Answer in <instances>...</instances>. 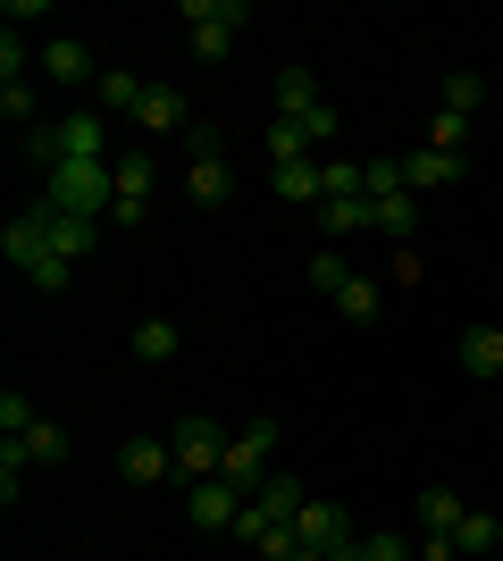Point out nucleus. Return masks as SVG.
Masks as SVG:
<instances>
[{
    "label": "nucleus",
    "instance_id": "f257e3e1",
    "mask_svg": "<svg viewBox=\"0 0 503 561\" xmlns=\"http://www.w3.org/2000/svg\"><path fill=\"white\" fill-rule=\"evenodd\" d=\"M43 202L50 210H76V218H110V160H59L43 168Z\"/></svg>",
    "mask_w": 503,
    "mask_h": 561
},
{
    "label": "nucleus",
    "instance_id": "f03ea898",
    "mask_svg": "<svg viewBox=\"0 0 503 561\" xmlns=\"http://www.w3.org/2000/svg\"><path fill=\"white\" fill-rule=\"evenodd\" d=\"M0 252H9V268H18L25 285H43V294H68V285H76V268H59V260H50V243H43V218H34V210H18V218H9Z\"/></svg>",
    "mask_w": 503,
    "mask_h": 561
},
{
    "label": "nucleus",
    "instance_id": "7ed1b4c3",
    "mask_svg": "<svg viewBox=\"0 0 503 561\" xmlns=\"http://www.w3.org/2000/svg\"><path fill=\"white\" fill-rule=\"evenodd\" d=\"M34 160H43V168H59V160H110V117H101V110H68L59 126L34 135Z\"/></svg>",
    "mask_w": 503,
    "mask_h": 561
},
{
    "label": "nucleus",
    "instance_id": "20e7f679",
    "mask_svg": "<svg viewBox=\"0 0 503 561\" xmlns=\"http://www.w3.org/2000/svg\"><path fill=\"white\" fill-rule=\"evenodd\" d=\"M268 453H277V420H243L236 427V445H227V461H218V478L236 494H261L277 469H268Z\"/></svg>",
    "mask_w": 503,
    "mask_h": 561
},
{
    "label": "nucleus",
    "instance_id": "39448f33",
    "mask_svg": "<svg viewBox=\"0 0 503 561\" xmlns=\"http://www.w3.org/2000/svg\"><path fill=\"white\" fill-rule=\"evenodd\" d=\"M168 445H176V478H185V486H202V478H218V461H227V445H236V427H218V420H176V427H168Z\"/></svg>",
    "mask_w": 503,
    "mask_h": 561
},
{
    "label": "nucleus",
    "instance_id": "423d86ee",
    "mask_svg": "<svg viewBox=\"0 0 503 561\" xmlns=\"http://www.w3.org/2000/svg\"><path fill=\"white\" fill-rule=\"evenodd\" d=\"M243 0H185V25H193V59H227L236 50V34H243Z\"/></svg>",
    "mask_w": 503,
    "mask_h": 561
},
{
    "label": "nucleus",
    "instance_id": "0eeeda50",
    "mask_svg": "<svg viewBox=\"0 0 503 561\" xmlns=\"http://www.w3.org/2000/svg\"><path fill=\"white\" fill-rule=\"evenodd\" d=\"M34 218H43V243H50V260H59V268H84V260H93V243H101V218L50 210V202H34Z\"/></svg>",
    "mask_w": 503,
    "mask_h": 561
},
{
    "label": "nucleus",
    "instance_id": "6e6552de",
    "mask_svg": "<svg viewBox=\"0 0 503 561\" xmlns=\"http://www.w3.org/2000/svg\"><path fill=\"white\" fill-rule=\"evenodd\" d=\"M294 545H302V553H344V545H353V519H344V503L311 494V503H302V519H294Z\"/></svg>",
    "mask_w": 503,
    "mask_h": 561
},
{
    "label": "nucleus",
    "instance_id": "1a4fd4ad",
    "mask_svg": "<svg viewBox=\"0 0 503 561\" xmlns=\"http://www.w3.org/2000/svg\"><path fill=\"white\" fill-rule=\"evenodd\" d=\"M118 478L126 486H168V478H176V445H168V436H126L118 445Z\"/></svg>",
    "mask_w": 503,
    "mask_h": 561
},
{
    "label": "nucleus",
    "instance_id": "9d476101",
    "mask_svg": "<svg viewBox=\"0 0 503 561\" xmlns=\"http://www.w3.org/2000/svg\"><path fill=\"white\" fill-rule=\"evenodd\" d=\"M252 503V494H236L227 478H202V486H185V519L202 528V537H218V528H236V512Z\"/></svg>",
    "mask_w": 503,
    "mask_h": 561
},
{
    "label": "nucleus",
    "instance_id": "9b49d317",
    "mask_svg": "<svg viewBox=\"0 0 503 561\" xmlns=\"http://www.w3.org/2000/svg\"><path fill=\"white\" fill-rule=\"evenodd\" d=\"M110 193H118V202H110V218H118V227H135V218H144V202H151V151L110 160Z\"/></svg>",
    "mask_w": 503,
    "mask_h": 561
},
{
    "label": "nucleus",
    "instance_id": "f8f14e48",
    "mask_svg": "<svg viewBox=\"0 0 503 561\" xmlns=\"http://www.w3.org/2000/svg\"><path fill=\"white\" fill-rule=\"evenodd\" d=\"M0 117H9V126L34 117V84H25V43L18 34H0Z\"/></svg>",
    "mask_w": 503,
    "mask_h": 561
},
{
    "label": "nucleus",
    "instance_id": "ddd939ff",
    "mask_svg": "<svg viewBox=\"0 0 503 561\" xmlns=\"http://www.w3.org/2000/svg\"><path fill=\"white\" fill-rule=\"evenodd\" d=\"M43 76L59 84V93H84V84H101L93 50H84V43H68V34H59V43H43Z\"/></svg>",
    "mask_w": 503,
    "mask_h": 561
},
{
    "label": "nucleus",
    "instance_id": "4468645a",
    "mask_svg": "<svg viewBox=\"0 0 503 561\" xmlns=\"http://www.w3.org/2000/svg\"><path fill=\"white\" fill-rule=\"evenodd\" d=\"M135 126H144V135H193V101L176 93V84H151L144 110H135Z\"/></svg>",
    "mask_w": 503,
    "mask_h": 561
},
{
    "label": "nucleus",
    "instance_id": "2eb2a0df",
    "mask_svg": "<svg viewBox=\"0 0 503 561\" xmlns=\"http://www.w3.org/2000/svg\"><path fill=\"white\" fill-rule=\"evenodd\" d=\"M144 93H151L144 76H126V68H101V84H93V110H101V117H135V110H144Z\"/></svg>",
    "mask_w": 503,
    "mask_h": 561
},
{
    "label": "nucleus",
    "instance_id": "dca6fc26",
    "mask_svg": "<svg viewBox=\"0 0 503 561\" xmlns=\"http://www.w3.org/2000/svg\"><path fill=\"white\" fill-rule=\"evenodd\" d=\"M252 503H261V512L277 519V528H294V519H302V503H311V486H302V478H286V469H277V478H268V486L252 494Z\"/></svg>",
    "mask_w": 503,
    "mask_h": 561
},
{
    "label": "nucleus",
    "instance_id": "f3484780",
    "mask_svg": "<svg viewBox=\"0 0 503 561\" xmlns=\"http://www.w3.org/2000/svg\"><path fill=\"white\" fill-rule=\"evenodd\" d=\"M454 176H461L454 151H411V160H403V185H411V193H445Z\"/></svg>",
    "mask_w": 503,
    "mask_h": 561
},
{
    "label": "nucleus",
    "instance_id": "a211bd4d",
    "mask_svg": "<svg viewBox=\"0 0 503 561\" xmlns=\"http://www.w3.org/2000/svg\"><path fill=\"white\" fill-rule=\"evenodd\" d=\"M461 369L470 377H503V328H461Z\"/></svg>",
    "mask_w": 503,
    "mask_h": 561
},
{
    "label": "nucleus",
    "instance_id": "6ab92c4d",
    "mask_svg": "<svg viewBox=\"0 0 503 561\" xmlns=\"http://www.w3.org/2000/svg\"><path fill=\"white\" fill-rule=\"evenodd\" d=\"M319 110V76L311 68H277V117H311Z\"/></svg>",
    "mask_w": 503,
    "mask_h": 561
},
{
    "label": "nucleus",
    "instance_id": "aec40b11",
    "mask_svg": "<svg viewBox=\"0 0 503 561\" xmlns=\"http://www.w3.org/2000/svg\"><path fill=\"white\" fill-rule=\"evenodd\" d=\"M311 160V135H302V117H277L268 126V168H302Z\"/></svg>",
    "mask_w": 503,
    "mask_h": 561
},
{
    "label": "nucleus",
    "instance_id": "412c9836",
    "mask_svg": "<svg viewBox=\"0 0 503 561\" xmlns=\"http://www.w3.org/2000/svg\"><path fill=\"white\" fill-rule=\"evenodd\" d=\"M369 210H378V234L411 243V227H420V193H386V202H369Z\"/></svg>",
    "mask_w": 503,
    "mask_h": 561
},
{
    "label": "nucleus",
    "instance_id": "4be33fe9",
    "mask_svg": "<svg viewBox=\"0 0 503 561\" xmlns=\"http://www.w3.org/2000/svg\"><path fill=\"white\" fill-rule=\"evenodd\" d=\"M319 227H328V234H361V227H378V210H369V193H353V202H319Z\"/></svg>",
    "mask_w": 503,
    "mask_h": 561
},
{
    "label": "nucleus",
    "instance_id": "5701e85b",
    "mask_svg": "<svg viewBox=\"0 0 503 561\" xmlns=\"http://www.w3.org/2000/svg\"><path fill=\"white\" fill-rule=\"evenodd\" d=\"M454 545H461V553H487V561H495V545H503V519H495V512H461Z\"/></svg>",
    "mask_w": 503,
    "mask_h": 561
},
{
    "label": "nucleus",
    "instance_id": "b1692460",
    "mask_svg": "<svg viewBox=\"0 0 503 561\" xmlns=\"http://www.w3.org/2000/svg\"><path fill=\"white\" fill-rule=\"evenodd\" d=\"M185 185H193V202L210 210V202H227V193H236V168H227V160H193Z\"/></svg>",
    "mask_w": 503,
    "mask_h": 561
},
{
    "label": "nucleus",
    "instance_id": "393cba45",
    "mask_svg": "<svg viewBox=\"0 0 503 561\" xmlns=\"http://www.w3.org/2000/svg\"><path fill=\"white\" fill-rule=\"evenodd\" d=\"M25 461H34V469H59V461H68V427L34 420V427H25Z\"/></svg>",
    "mask_w": 503,
    "mask_h": 561
},
{
    "label": "nucleus",
    "instance_id": "a878e982",
    "mask_svg": "<svg viewBox=\"0 0 503 561\" xmlns=\"http://www.w3.org/2000/svg\"><path fill=\"white\" fill-rule=\"evenodd\" d=\"M277 176V193H286L294 210H319V160H302V168H268Z\"/></svg>",
    "mask_w": 503,
    "mask_h": 561
},
{
    "label": "nucleus",
    "instance_id": "bb28decb",
    "mask_svg": "<svg viewBox=\"0 0 503 561\" xmlns=\"http://www.w3.org/2000/svg\"><path fill=\"white\" fill-rule=\"evenodd\" d=\"M436 93H445V101H436V110H454V117H479L487 84H479V76H470V68H454V76H445V84H436Z\"/></svg>",
    "mask_w": 503,
    "mask_h": 561
},
{
    "label": "nucleus",
    "instance_id": "cd10ccee",
    "mask_svg": "<svg viewBox=\"0 0 503 561\" xmlns=\"http://www.w3.org/2000/svg\"><path fill=\"white\" fill-rule=\"evenodd\" d=\"M353 193H369L361 185V160H319V202H353Z\"/></svg>",
    "mask_w": 503,
    "mask_h": 561
},
{
    "label": "nucleus",
    "instance_id": "c85d7f7f",
    "mask_svg": "<svg viewBox=\"0 0 503 561\" xmlns=\"http://www.w3.org/2000/svg\"><path fill=\"white\" fill-rule=\"evenodd\" d=\"M361 277V268H353V260H344V252H311V285H319V294H328V302H335V294H344V285H353Z\"/></svg>",
    "mask_w": 503,
    "mask_h": 561
},
{
    "label": "nucleus",
    "instance_id": "c756f323",
    "mask_svg": "<svg viewBox=\"0 0 503 561\" xmlns=\"http://www.w3.org/2000/svg\"><path fill=\"white\" fill-rule=\"evenodd\" d=\"M25 436H0V503H18V486H25Z\"/></svg>",
    "mask_w": 503,
    "mask_h": 561
},
{
    "label": "nucleus",
    "instance_id": "7c9ffc66",
    "mask_svg": "<svg viewBox=\"0 0 503 561\" xmlns=\"http://www.w3.org/2000/svg\"><path fill=\"white\" fill-rule=\"evenodd\" d=\"M428 151H454V160H461V151H470V117L436 110V117H428Z\"/></svg>",
    "mask_w": 503,
    "mask_h": 561
},
{
    "label": "nucleus",
    "instance_id": "2f4dec72",
    "mask_svg": "<svg viewBox=\"0 0 503 561\" xmlns=\"http://www.w3.org/2000/svg\"><path fill=\"white\" fill-rule=\"evenodd\" d=\"M135 360H176V328H168V319H144V328H135Z\"/></svg>",
    "mask_w": 503,
    "mask_h": 561
},
{
    "label": "nucleus",
    "instance_id": "473e14b6",
    "mask_svg": "<svg viewBox=\"0 0 503 561\" xmlns=\"http://www.w3.org/2000/svg\"><path fill=\"white\" fill-rule=\"evenodd\" d=\"M335 310H344L353 328H369V319H378V285H369V277H353L344 294H335Z\"/></svg>",
    "mask_w": 503,
    "mask_h": 561
},
{
    "label": "nucleus",
    "instance_id": "72a5a7b5",
    "mask_svg": "<svg viewBox=\"0 0 503 561\" xmlns=\"http://www.w3.org/2000/svg\"><path fill=\"white\" fill-rule=\"evenodd\" d=\"M361 185H369V202H386V193H411V185H403V160H361Z\"/></svg>",
    "mask_w": 503,
    "mask_h": 561
},
{
    "label": "nucleus",
    "instance_id": "f704fd0d",
    "mask_svg": "<svg viewBox=\"0 0 503 561\" xmlns=\"http://www.w3.org/2000/svg\"><path fill=\"white\" fill-rule=\"evenodd\" d=\"M461 512H470V503H461V494H445V486L420 494V519H428V528H461Z\"/></svg>",
    "mask_w": 503,
    "mask_h": 561
},
{
    "label": "nucleus",
    "instance_id": "c9c22d12",
    "mask_svg": "<svg viewBox=\"0 0 503 561\" xmlns=\"http://www.w3.org/2000/svg\"><path fill=\"white\" fill-rule=\"evenodd\" d=\"M361 561H420V545L395 537V528H378V537H361Z\"/></svg>",
    "mask_w": 503,
    "mask_h": 561
},
{
    "label": "nucleus",
    "instance_id": "e433bc0d",
    "mask_svg": "<svg viewBox=\"0 0 503 561\" xmlns=\"http://www.w3.org/2000/svg\"><path fill=\"white\" fill-rule=\"evenodd\" d=\"M185 151H193V160H227V135H218V126H202V117H193Z\"/></svg>",
    "mask_w": 503,
    "mask_h": 561
},
{
    "label": "nucleus",
    "instance_id": "4c0bfd02",
    "mask_svg": "<svg viewBox=\"0 0 503 561\" xmlns=\"http://www.w3.org/2000/svg\"><path fill=\"white\" fill-rule=\"evenodd\" d=\"M0 427H9V436H25V427H34V402H25L18 386H9V394H0Z\"/></svg>",
    "mask_w": 503,
    "mask_h": 561
},
{
    "label": "nucleus",
    "instance_id": "58836bf2",
    "mask_svg": "<svg viewBox=\"0 0 503 561\" xmlns=\"http://www.w3.org/2000/svg\"><path fill=\"white\" fill-rule=\"evenodd\" d=\"M302 135H311V151H328V142H335V110H328V101H319V110L302 117Z\"/></svg>",
    "mask_w": 503,
    "mask_h": 561
},
{
    "label": "nucleus",
    "instance_id": "ea45409f",
    "mask_svg": "<svg viewBox=\"0 0 503 561\" xmlns=\"http://www.w3.org/2000/svg\"><path fill=\"white\" fill-rule=\"evenodd\" d=\"M420 561H461V545H454V528H428V537H420Z\"/></svg>",
    "mask_w": 503,
    "mask_h": 561
},
{
    "label": "nucleus",
    "instance_id": "a19ab883",
    "mask_svg": "<svg viewBox=\"0 0 503 561\" xmlns=\"http://www.w3.org/2000/svg\"><path fill=\"white\" fill-rule=\"evenodd\" d=\"M0 18H9V34H18V25H43V18H50V0H9Z\"/></svg>",
    "mask_w": 503,
    "mask_h": 561
},
{
    "label": "nucleus",
    "instance_id": "79ce46f5",
    "mask_svg": "<svg viewBox=\"0 0 503 561\" xmlns=\"http://www.w3.org/2000/svg\"><path fill=\"white\" fill-rule=\"evenodd\" d=\"M328 561H361V545H344V553H328Z\"/></svg>",
    "mask_w": 503,
    "mask_h": 561
},
{
    "label": "nucleus",
    "instance_id": "37998d69",
    "mask_svg": "<svg viewBox=\"0 0 503 561\" xmlns=\"http://www.w3.org/2000/svg\"><path fill=\"white\" fill-rule=\"evenodd\" d=\"M495 285H503V277H495Z\"/></svg>",
    "mask_w": 503,
    "mask_h": 561
}]
</instances>
